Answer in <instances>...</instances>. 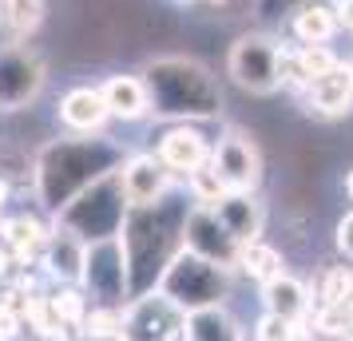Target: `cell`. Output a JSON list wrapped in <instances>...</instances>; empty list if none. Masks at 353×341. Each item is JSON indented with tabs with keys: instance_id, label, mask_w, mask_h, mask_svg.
<instances>
[{
	"instance_id": "obj_15",
	"label": "cell",
	"mask_w": 353,
	"mask_h": 341,
	"mask_svg": "<svg viewBox=\"0 0 353 341\" xmlns=\"http://www.w3.org/2000/svg\"><path fill=\"white\" fill-rule=\"evenodd\" d=\"M262 309L290 325H305L314 318V286H305L302 278H294L286 270L282 278L262 286Z\"/></svg>"
},
{
	"instance_id": "obj_2",
	"label": "cell",
	"mask_w": 353,
	"mask_h": 341,
	"mask_svg": "<svg viewBox=\"0 0 353 341\" xmlns=\"http://www.w3.org/2000/svg\"><path fill=\"white\" fill-rule=\"evenodd\" d=\"M123 147L112 139H60L48 143L36 159V195L48 211H64L92 183L123 167Z\"/></svg>"
},
{
	"instance_id": "obj_18",
	"label": "cell",
	"mask_w": 353,
	"mask_h": 341,
	"mask_svg": "<svg viewBox=\"0 0 353 341\" xmlns=\"http://www.w3.org/2000/svg\"><path fill=\"white\" fill-rule=\"evenodd\" d=\"M214 214L223 218V227L239 238L242 246L262 238V227H266V211L254 195H242V191H230V195L214 207Z\"/></svg>"
},
{
	"instance_id": "obj_6",
	"label": "cell",
	"mask_w": 353,
	"mask_h": 341,
	"mask_svg": "<svg viewBox=\"0 0 353 341\" xmlns=\"http://www.w3.org/2000/svg\"><path fill=\"white\" fill-rule=\"evenodd\" d=\"M282 56L286 44L270 32H242L226 52V76L246 96H274L282 92Z\"/></svg>"
},
{
	"instance_id": "obj_28",
	"label": "cell",
	"mask_w": 353,
	"mask_h": 341,
	"mask_svg": "<svg viewBox=\"0 0 353 341\" xmlns=\"http://www.w3.org/2000/svg\"><path fill=\"white\" fill-rule=\"evenodd\" d=\"M52 309H56V322H68V325H80L88 318V306H83V298L76 290H64L52 298Z\"/></svg>"
},
{
	"instance_id": "obj_17",
	"label": "cell",
	"mask_w": 353,
	"mask_h": 341,
	"mask_svg": "<svg viewBox=\"0 0 353 341\" xmlns=\"http://www.w3.org/2000/svg\"><path fill=\"white\" fill-rule=\"evenodd\" d=\"M112 119V107L103 99V87H72L60 99V123L80 135H96L103 131V123Z\"/></svg>"
},
{
	"instance_id": "obj_36",
	"label": "cell",
	"mask_w": 353,
	"mask_h": 341,
	"mask_svg": "<svg viewBox=\"0 0 353 341\" xmlns=\"http://www.w3.org/2000/svg\"><path fill=\"white\" fill-rule=\"evenodd\" d=\"M350 64H353V60H350Z\"/></svg>"
},
{
	"instance_id": "obj_4",
	"label": "cell",
	"mask_w": 353,
	"mask_h": 341,
	"mask_svg": "<svg viewBox=\"0 0 353 341\" xmlns=\"http://www.w3.org/2000/svg\"><path fill=\"white\" fill-rule=\"evenodd\" d=\"M128 214H131V203L123 195V179H119V171H112L99 183H92L83 195L72 198L64 211L56 214V223L68 227L72 234H80L83 242H103V238L123 234Z\"/></svg>"
},
{
	"instance_id": "obj_29",
	"label": "cell",
	"mask_w": 353,
	"mask_h": 341,
	"mask_svg": "<svg viewBox=\"0 0 353 341\" xmlns=\"http://www.w3.org/2000/svg\"><path fill=\"white\" fill-rule=\"evenodd\" d=\"M334 242H337V254H341L345 262H353V211H345L341 218H337Z\"/></svg>"
},
{
	"instance_id": "obj_16",
	"label": "cell",
	"mask_w": 353,
	"mask_h": 341,
	"mask_svg": "<svg viewBox=\"0 0 353 341\" xmlns=\"http://www.w3.org/2000/svg\"><path fill=\"white\" fill-rule=\"evenodd\" d=\"M337 32H341V20H337L334 0H302L290 12V36H294V44H330Z\"/></svg>"
},
{
	"instance_id": "obj_8",
	"label": "cell",
	"mask_w": 353,
	"mask_h": 341,
	"mask_svg": "<svg viewBox=\"0 0 353 341\" xmlns=\"http://www.w3.org/2000/svg\"><path fill=\"white\" fill-rule=\"evenodd\" d=\"M183 329H187V313L159 290L139 293L128 302V313H123L128 341H183Z\"/></svg>"
},
{
	"instance_id": "obj_19",
	"label": "cell",
	"mask_w": 353,
	"mask_h": 341,
	"mask_svg": "<svg viewBox=\"0 0 353 341\" xmlns=\"http://www.w3.org/2000/svg\"><path fill=\"white\" fill-rule=\"evenodd\" d=\"M103 87V99H108V107H112L115 119H143L151 115V92H147L143 76H108V80L99 83Z\"/></svg>"
},
{
	"instance_id": "obj_14",
	"label": "cell",
	"mask_w": 353,
	"mask_h": 341,
	"mask_svg": "<svg viewBox=\"0 0 353 341\" xmlns=\"http://www.w3.org/2000/svg\"><path fill=\"white\" fill-rule=\"evenodd\" d=\"M302 99H305V112L321 115V119H341V115H350L353 112V64L341 60L330 76H321V80L310 83L302 92Z\"/></svg>"
},
{
	"instance_id": "obj_9",
	"label": "cell",
	"mask_w": 353,
	"mask_h": 341,
	"mask_svg": "<svg viewBox=\"0 0 353 341\" xmlns=\"http://www.w3.org/2000/svg\"><path fill=\"white\" fill-rule=\"evenodd\" d=\"M183 246L199 254V258L214 262L223 270H234L239 274V254H242V242L223 227V218L214 214V207H194L187 211V227H183Z\"/></svg>"
},
{
	"instance_id": "obj_21",
	"label": "cell",
	"mask_w": 353,
	"mask_h": 341,
	"mask_svg": "<svg viewBox=\"0 0 353 341\" xmlns=\"http://www.w3.org/2000/svg\"><path fill=\"white\" fill-rule=\"evenodd\" d=\"M183 341H246V329L226 306H210L187 313Z\"/></svg>"
},
{
	"instance_id": "obj_27",
	"label": "cell",
	"mask_w": 353,
	"mask_h": 341,
	"mask_svg": "<svg viewBox=\"0 0 353 341\" xmlns=\"http://www.w3.org/2000/svg\"><path fill=\"white\" fill-rule=\"evenodd\" d=\"M4 230H8V242H12L17 254H32L36 246L44 242V230H40V223H32V218H12Z\"/></svg>"
},
{
	"instance_id": "obj_11",
	"label": "cell",
	"mask_w": 353,
	"mask_h": 341,
	"mask_svg": "<svg viewBox=\"0 0 353 341\" xmlns=\"http://www.w3.org/2000/svg\"><path fill=\"white\" fill-rule=\"evenodd\" d=\"M44 87V60L28 48H0V112L28 107Z\"/></svg>"
},
{
	"instance_id": "obj_24",
	"label": "cell",
	"mask_w": 353,
	"mask_h": 341,
	"mask_svg": "<svg viewBox=\"0 0 353 341\" xmlns=\"http://www.w3.org/2000/svg\"><path fill=\"white\" fill-rule=\"evenodd\" d=\"M314 298H318V306H337V302H350L353 298V262L345 266H325L318 278V286H314Z\"/></svg>"
},
{
	"instance_id": "obj_33",
	"label": "cell",
	"mask_w": 353,
	"mask_h": 341,
	"mask_svg": "<svg viewBox=\"0 0 353 341\" xmlns=\"http://www.w3.org/2000/svg\"><path fill=\"white\" fill-rule=\"evenodd\" d=\"M207 4H219V8H223V4H230V0H207Z\"/></svg>"
},
{
	"instance_id": "obj_26",
	"label": "cell",
	"mask_w": 353,
	"mask_h": 341,
	"mask_svg": "<svg viewBox=\"0 0 353 341\" xmlns=\"http://www.w3.org/2000/svg\"><path fill=\"white\" fill-rule=\"evenodd\" d=\"M250 338L254 341H302L305 325H290V322H282V318H274V313L262 309V318L254 322V333Z\"/></svg>"
},
{
	"instance_id": "obj_13",
	"label": "cell",
	"mask_w": 353,
	"mask_h": 341,
	"mask_svg": "<svg viewBox=\"0 0 353 341\" xmlns=\"http://www.w3.org/2000/svg\"><path fill=\"white\" fill-rule=\"evenodd\" d=\"M155 155L167 163L171 175H183V179H187L191 171H199L203 163H210L214 139H207V131L199 127V123H171V127L163 131Z\"/></svg>"
},
{
	"instance_id": "obj_7",
	"label": "cell",
	"mask_w": 353,
	"mask_h": 341,
	"mask_svg": "<svg viewBox=\"0 0 353 341\" xmlns=\"http://www.w3.org/2000/svg\"><path fill=\"white\" fill-rule=\"evenodd\" d=\"M83 286L96 298V306H119L131 298V270L123 238H103L88 242V262H83Z\"/></svg>"
},
{
	"instance_id": "obj_30",
	"label": "cell",
	"mask_w": 353,
	"mask_h": 341,
	"mask_svg": "<svg viewBox=\"0 0 353 341\" xmlns=\"http://www.w3.org/2000/svg\"><path fill=\"white\" fill-rule=\"evenodd\" d=\"M298 4H302V0H254V12L258 17H266V20L270 17H290Z\"/></svg>"
},
{
	"instance_id": "obj_1",
	"label": "cell",
	"mask_w": 353,
	"mask_h": 341,
	"mask_svg": "<svg viewBox=\"0 0 353 341\" xmlns=\"http://www.w3.org/2000/svg\"><path fill=\"white\" fill-rule=\"evenodd\" d=\"M187 198L167 195L155 207H131L123 223V250H128V270H131V298L151 293L159 286L163 270L171 266L183 250V227H187Z\"/></svg>"
},
{
	"instance_id": "obj_32",
	"label": "cell",
	"mask_w": 353,
	"mask_h": 341,
	"mask_svg": "<svg viewBox=\"0 0 353 341\" xmlns=\"http://www.w3.org/2000/svg\"><path fill=\"white\" fill-rule=\"evenodd\" d=\"M345 195H350V203H353V167H350V175H345Z\"/></svg>"
},
{
	"instance_id": "obj_5",
	"label": "cell",
	"mask_w": 353,
	"mask_h": 341,
	"mask_svg": "<svg viewBox=\"0 0 353 341\" xmlns=\"http://www.w3.org/2000/svg\"><path fill=\"white\" fill-rule=\"evenodd\" d=\"M230 274L234 270H223V266L199 258V254H191L183 246L175 258H171V266L163 270L155 290L163 298H171L183 313H194V309L226 306V298H230Z\"/></svg>"
},
{
	"instance_id": "obj_10",
	"label": "cell",
	"mask_w": 353,
	"mask_h": 341,
	"mask_svg": "<svg viewBox=\"0 0 353 341\" xmlns=\"http://www.w3.org/2000/svg\"><path fill=\"white\" fill-rule=\"evenodd\" d=\"M210 163L219 167V175L230 191H242V195H258L262 187V151L258 143L246 135V131L230 127L214 139V155Z\"/></svg>"
},
{
	"instance_id": "obj_25",
	"label": "cell",
	"mask_w": 353,
	"mask_h": 341,
	"mask_svg": "<svg viewBox=\"0 0 353 341\" xmlns=\"http://www.w3.org/2000/svg\"><path fill=\"white\" fill-rule=\"evenodd\" d=\"M0 20L20 36L32 32L44 20V0H0Z\"/></svg>"
},
{
	"instance_id": "obj_20",
	"label": "cell",
	"mask_w": 353,
	"mask_h": 341,
	"mask_svg": "<svg viewBox=\"0 0 353 341\" xmlns=\"http://www.w3.org/2000/svg\"><path fill=\"white\" fill-rule=\"evenodd\" d=\"M44 262L56 278L64 282H83V262H88V242L80 234H72L68 227L56 223V234H48V246H44Z\"/></svg>"
},
{
	"instance_id": "obj_35",
	"label": "cell",
	"mask_w": 353,
	"mask_h": 341,
	"mask_svg": "<svg viewBox=\"0 0 353 341\" xmlns=\"http://www.w3.org/2000/svg\"><path fill=\"white\" fill-rule=\"evenodd\" d=\"M302 341H310V338H302Z\"/></svg>"
},
{
	"instance_id": "obj_34",
	"label": "cell",
	"mask_w": 353,
	"mask_h": 341,
	"mask_svg": "<svg viewBox=\"0 0 353 341\" xmlns=\"http://www.w3.org/2000/svg\"><path fill=\"white\" fill-rule=\"evenodd\" d=\"M179 4H187V0H179Z\"/></svg>"
},
{
	"instance_id": "obj_31",
	"label": "cell",
	"mask_w": 353,
	"mask_h": 341,
	"mask_svg": "<svg viewBox=\"0 0 353 341\" xmlns=\"http://www.w3.org/2000/svg\"><path fill=\"white\" fill-rule=\"evenodd\" d=\"M337 4V20H341V32L353 36V0H334Z\"/></svg>"
},
{
	"instance_id": "obj_12",
	"label": "cell",
	"mask_w": 353,
	"mask_h": 341,
	"mask_svg": "<svg viewBox=\"0 0 353 341\" xmlns=\"http://www.w3.org/2000/svg\"><path fill=\"white\" fill-rule=\"evenodd\" d=\"M119 179H123V195H128L131 207H155L171 195V171L167 163L155 155V151H139V155H128L123 167H119Z\"/></svg>"
},
{
	"instance_id": "obj_22",
	"label": "cell",
	"mask_w": 353,
	"mask_h": 341,
	"mask_svg": "<svg viewBox=\"0 0 353 341\" xmlns=\"http://www.w3.org/2000/svg\"><path fill=\"white\" fill-rule=\"evenodd\" d=\"M239 274L250 278V282H258V286H266V282H274V278L286 274V258H282V250L274 242H266V238H254V242L242 246L239 254Z\"/></svg>"
},
{
	"instance_id": "obj_23",
	"label": "cell",
	"mask_w": 353,
	"mask_h": 341,
	"mask_svg": "<svg viewBox=\"0 0 353 341\" xmlns=\"http://www.w3.org/2000/svg\"><path fill=\"white\" fill-rule=\"evenodd\" d=\"M187 195H191L194 207H219V203L230 195V187L223 183V175H219L214 163H203L199 171L187 175Z\"/></svg>"
},
{
	"instance_id": "obj_3",
	"label": "cell",
	"mask_w": 353,
	"mask_h": 341,
	"mask_svg": "<svg viewBox=\"0 0 353 341\" xmlns=\"http://www.w3.org/2000/svg\"><path fill=\"white\" fill-rule=\"evenodd\" d=\"M151 115L171 123H210L223 115V83L191 56H159L143 68Z\"/></svg>"
}]
</instances>
